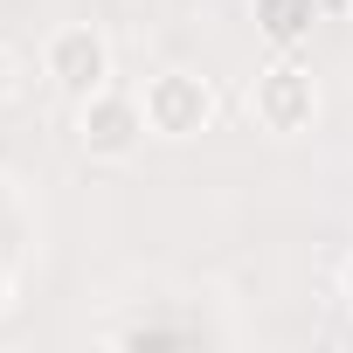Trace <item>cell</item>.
<instances>
[{
  "label": "cell",
  "mask_w": 353,
  "mask_h": 353,
  "mask_svg": "<svg viewBox=\"0 0 353 353\" xmlns=\"http://www.w3.org/2000/svg\"><path fill=\"white\" fill-rule=\"evenodd\" d=\"M250 118H256L263 132H305V125L319 118V77L284 49L270 70H256V83H250Z\"/></svg>",
  "instance_id": "cell-1"
},
{
  "label": "cell",
  "mask_w": 353,
  "mask_h": 353,
  "mask_svg": "<svg viewBox=\"0 0 353 353\" xmlns=\"http://www.w3.org/2000/svg\"><path fill=\"white\" fill-rule=\"evenodd\" d=\"M8 298H14V277H8V263H0V312H8Z\"/></svg>",
  "instance_id": "cell-8"
},
{
  "label": "cell",
  "mask_w": 353,
  "mask_h": 353,
  "mask_svg": "<svg viewBox=\"0 0 353 353\" xmlns=\"http://www.w3.org/2000/svg\"><path fill=\"white\" fill-rule=\"evenodd\" d=\"M139 104H145V125H152L159 139H194V132L215 125V90H208L194 70H159Z\"/></svg>",
  "instance_id": "cell-2"
},
{
  "label": "cell",
  "mask_w": 353,
  "mask_h": 353,
  "mask_svg": "<svg viewBox=\"0 0 353 353\" xmlns=\"http://www.w3.org/2000/svg\"><path fill=\"white\" fill-rule=\"evenodd\" d=\"M14 83H21V63H14L8 49H0V104H8V97H14Z\"/></svg>",
  "instance_id": "cell-6"
},
{
  "label": "cell",
  "mask_w": 353,
  "mask_h": 353,
  "mask_svg": "<svg viewBox=\"0 0 353 353\" xmlns=\"http://www.w3.org/2000/svg\"><path fill=\"white\" fill-rule=\"evenodd\" d=\"M319 8H325V0H256V28H263L277 49H298V42L319 28Z\"/></svg>",
  "instance_id": "cell-5"
},
{
  "label": "cell",
  "mask_w": 353,
  "mask_h": 353,
  "mask_svg": "<svg viewBox=\"0 0 353 353\" xmlns=\"http://www.w3.org/2000/svg\"><path fill=\"white\" fill-rule=\"evenodd\" d=\"M145 132H152V125H145V104L125 97V90H111V83L77 104V145H83L90 159H125V152H139Z\"/></svg>",
  "instance_id": "cell-3"
},
{
  "label": "cell",
  "mask_w": 353,
  "mask_h": 353,
  "mask_svg": "<svg viewBox=\"0 0 353 353\" xmlns=\"http://www.w3.org/2000/svg\"><path fill=\"white\" fill-rule=\"evenodd\" d=\"M339 298H346V312H353V256H346V270H339Z\"/></svg>",
  "instance_id": "cell-7"
},
{
  "label": "cell",
  "mask_w": 353,
  "mask_h": 353,
  "mask_svg": "<svg viewBox=\"0 0 353 353\" xmlns=\"http://www.w3.org/2000/svg\"><path fill=\"white\" fill-rule=\"evenodd\" d=\"M42 70L70 104H83V97H97L111 83V42L97 28H56L49 49H42Z\"/></svg>",
  "instance_id": "cell-4"
}]
</instances>
